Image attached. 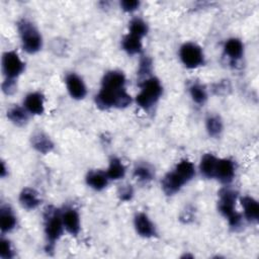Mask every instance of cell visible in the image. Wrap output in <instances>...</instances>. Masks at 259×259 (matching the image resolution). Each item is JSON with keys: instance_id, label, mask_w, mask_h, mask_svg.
Listing matches in <instances>:
<instances>
[{"instance_id": "1", "label": "cell", "mask_w": 259, "mask_h": 259, "mask_svg": "<svg viewBox=\"0 0 259 259\" xmlns=\"http://www.w3.org/2000/svg\"><path fill=\"white\" fill-rule=\"evenodd\" d=\"M96 105L101 109H107L110 107L124 108L132 102L131 95L126 93L124 88L119 90H110L101 88L99 93L95 96Z\"/></svg>"}, {"instance_id": "2", "label": "cell", "mask_w": 259, "mask_h": 259, "mask_svg": "<svg viewBox=\"0 0 259 259\" xmlns=\"http://www.w3.org/2000/svg\"><path fill=\"white\" fill-rule=\"evenodd\" d=\"M219 210L228 219L231 227L236 228L241 224L242 217L235 210V203L237 199V192L231 188H223L219 193Z\"/></svg>"}, {"instance_id": "3", "label": "cell", "mask_w": 259, "mask_h": 259, "mask_svg": "<svg viewBox=\"0 0 259 259\" xmlns=\"http://www.w3.org/2000/svg\"><path fill=\"white\" fill-rule=\"evenodd\" d=\"M63 229L62 212L52 206L47 207L45 211V233L49 245V249L47 250L51 251V249H53L56 241L62 236Z\"/></svg>"}, {"instance_id": "4", "label": "cell", "mask_w": 259, "mask_h": 259, "mask_svg": "<svg viewBox=\"0 0 259 259\" xmlns=\"http://www.w3.org/2000/svg\"><path fill=\"white\" fill-rule=\"evenodd\" d=\"M161 94L162 86L160 81L155 77L148 78L141 84V92L137 95L136 101L140 107L148 110L158 101Z\"/></svg>"}, {"instance_id": "5", "label": "cell", "mask_w": 259, "mask_h": 259, "mask_svg": "<svg viewBox=\"0 0 259 259\" xmlns=\"http://www.w3.org/2000/svg\"><path fill=\"white\" fill-rule=\"evenodd\" d=\"M18 30L21 38L22 49L26 53L34 54L41 49V36L31 22L22 19L18 22Z\"/></svg>"}, {"instance_id": "6", "label": "cell", "mask_w": 259, "mask_h": 259, "mask_svg": "<svg viewBox=\"0 0 259 259\" xmlns=\"http://www.w3.org/2000/svg\"><path fill=\"white\" fill-rule=\"evenodd\" d=\"M180 59L186 68L194 69L204 63L203 53L201 48L193 42L184 44L179 51Z\"/></svg>"}, {"instance_id": "7", "label": "cell", "mask_w": 259, "mask_h": 259, "mask_svg": "<svg viewBox=\"0 0 259 259\" xmlns=\"http://www.w3.org/2000/svg\"><path fill=\"white\" fill-rule=\"evenodd\" d=\"M24 70V63L20 60L18 55L13 52H6L2 56V71L6 78L14 79L19 76Z\"/></svg>"}, {"instance_id": "8", "label": "cell", "mask_w": 259, "mask_h": 259, "mask_svg": "<svg viewBox=\"0 0 259 259\" xmlns=\"http://www.w3.org/2000/svg\"><path fill=\"white\" fill-rule=\"evenodd\" d=\"M235 176V165L230 159H218L214 177H217L221 182L228 184Z\"/></svg>"}, {"instance_id": "9", "label": "cell", "mask_w": 259, "mask_h": 259, "mask_svg": "<svg viewBox=\"0 0 259 259\" xmlns=\"http://www.w3.org/2000/svg\"><path fill=\"white\" fill-rule=\"evenodd\" d=\"M62 220L64 229L73 235L77 236L80 232V218L78 211L73 207H68L62 212Z\"/></svg>"}, {"instance_id": "10", "label": "cell", "mask_w": 259, "mask_h": 259, "mask_svg": "<svg viewBox=\"0 0 259 259\" xmlns=\"http://www.w3.org/2000/svg\"><path fill=\"white\" fill-rule=\"evenodd\" d=\"M67 89L74 99H82L86 95V86L83 80L76 74L71 73L66 77Z\"/></svg>"}, {"instance_id": "11", "label": "cell", "mask_w": 259, "mask_h": 259, "mask_svg": "<svg viewBox=\"0 0 259 259\" xmlns=\"http://www.w3.org/2000/svg\"><path fill=\"white\" fill-rule=\"evenodd\" d=\"M135 228L137 233L145 238H150L156 235V229L154 224L150 221L148 215L144 212H139L135 217Z\"/></svg>"}, {"instance_id": "12", "label": "cell", "mask_w": 259, "mask_h": 259, "mask_svg": "<svg viewBox=\"0 0 259 259\" xmlns=\"http://www.w3.org/2000/svg\"><path fill=\"white\" fill-rule=\"evenodd\" d=\"M185 181L175 172H169L162 180V188L167 195H173L180 190Z\"/></svg>"}, {"instance_id": "13", "label": "cell", "mask_w": 259, "mask_h": 259, "mask_svg": "<svg viewBox=\"0 0 259 259\" xmlns=\"http://www.w3.org/2000/svg\"><path fill=\"white\" fill-rule=\"evenodd\" d=\"M25 109L35 115H39L44 112V95L39 92H31L26 95L24 99Z\"/></svg>"}, {"instance_id": "14", "label": "cell", "mask_w": 259, "mask_h": 259, "mask_svg": "<svg viewBox=\"0 0 259 259\" xmlns=\"http://www.w3.org/2000/svg\"><path fill=\"white\" fill-rule=\"evenodd\" d=\"M125 78L119 71H109L102 79V88L110 90H119L124 88Z\"/></svg>"}, {"instance_id": "15", "label": "cell", "mask_w": 259, "mask_h": 259, "mask_svg": "<svg viewBox=\"0 0 259 259\" xmlns=\"http://www.w3.org/2000/svg\"><path fill=\"white\" fill-rule=\"evenodd\" d=\"M31 145L41 154H48L54 149V143L50 137L42 132H37L31 136Z\"/></svg>"}, {"instance_id": "16", "label": "cell", "mask_w": 259, "mask_h": 259, "mask_svg": "<svg viewBox=\"0 0 259 259\" xmlns=\"http://www.w3.org/2000/svg\"><path fill=\"white\" fill-rule=\"evenodd\" d=\"M241 204L244 208L245 218L251 222L256 223L259 219V204L251 196H244L241 198Z\"/></svg>"}, {"instance_id": "17", "label": "cell", "mask_w": 259, "mask_h": 259, "mask_svg": "<svg viewBox=\"0 0 259 259\" xmlns=\"http://www.w3.org/2000/svg\"><path fill=\"white\" fill-rule=\"evenodd\" d=\"M108 179L107 174L101 170H92L88 172L86 176L87 184L95 190H102L105 188L108 183Z\"/></svg>"}, {"instance_id": "18", "label": "cell", "mask_w": 259, "mask_h": 259, "mask_svg": "<svg viewBox=\"0 0 259 259\" xmlns=\"http://www.w3.org/2000/svg\"><path fill=\"white\" fill-rule=\"evenodd\" d=\"M19 202L24 208L33 209L38 206V204L40 203V199L38 193L34 189L26 187L20 192Z\"/></svg>"}, {"instance_id": "19", "label": "cell", "mask_w": 259, "mask_h": 259, "mask_svg": "<svg viewBox=\"0 0 259 259\" xmlns=\"http://www.w3.org/2000/svg\"><path fill=\"white\" fill-rule=\"evenodd\" d=\"M16 226V217L11 208L7 205L1 206L0 209V228L3 233L10 232Z\"/></svg>"}, {"instance_id": "20", "label": "cell", "mask_w": 259, "mask_h": 259, "mask_svg": "<svg viewBox=\"0 0 259 259\" xmlns=\"http://www.w3.org/2000/svg\"><path fill=\"white\" fill-rule=\"evenodd\" d=\"M217 163H218V159L212 154H205L201 158L200 164H199V170L201 174L206 178L214 177Z\"/></svg>"}, {"instance_id": "21", "label": "cell", "mask_w": 259, "mask_h": 259, "mask_svg": "<svg viewBox=\"0 0 259 259\" xmlns=\"http://www.w3.org/2000/svg\"><path fill=\"white\" fill-rule=\"evenodd\" d=\"M142 38L128 33L122 39V49L130 55H136L142 52Z\"/></svg>"}, {"instance_id": "22", "label": "cell", "mask_w": 259, "mask_h": 259, "mask_svg": "<svg viewBox=\"0 0 259 259\" xmlns=\"http://www.w3.org/2000/svg\"><path fill=\"white\" fill-rule=\"evenodd\" d=\"M174 171L186 182L191 180L195 175L194 165L189 160H181L175 167Z\"/></svg>"}, {"instance_id": "23", "label": "cell", "mask_w": 259, "mask_h": 259, "mask_svg": "<svg viewBox=\"0 0 259 259\" xmlns=\"http://www.w3.org/2000/svg\"><path fill=\"white\" fill-rule=\"evenodd\" d=\"M224 50L231 59L239 60L243 55V44L238 38H230L225 42Z\"/></svg>"}, {"instance_id": "24", "label": "cell", "mask_w": 259, "mask_h": 259, "mask_svg": "<svg viewBox=\"0 0 259 259\" xmlns=\"http://www.w3.org/2000/svg\"><path fill=\"white\" fill-rule=\"evenodd\" d=\"M7 117L16 125H23L27 122L28 119V114H27V110L14 105L12 107H10L7 111Z\"/></svg>"}, {"instance_id": "25", "label": "cell", "mask_w": 259, "mask_h": 259, "mask_svg": "<svg viewBox=\"0 0 259 259\" xmlns=\"http://www.w3.org/2000/svg\"><path fill=\"white\" fill-rule=\"evenodd\" d=\"M106 174L109 179L118 180L124 176L125 168L119 159L111 158L110 162H109L108 169L106 171Z\"/></svg>"}, {"instance_id": "26", "label": "cell", "mask_w": 259, "mask_h": 259, "mask_svg": "<svg viewBox=\"0 0 259 259\" xmlns=\"http://www.w3.org/2000/svg\"><path fill=\"white\" fill-rule=\"evenodd\" d=\"M153 170L147 164H139L134 169V177L140 182H149L153 178Z\"/></svg>"}, {"instance_id": "27", "label": "cell", "mask_w": 259, "mask_h": 259, "mask_svg": "<svg viewBox=\"0 0 259 259\" xmlns=\"http://www.w3.org/2000/svg\"><path fill=\"white\" fill-rule=\"evenodd\" d=\"M190 95L193 99V101L197 104H203L207 98V94H206V90L204 88V86H202L199 83H193L190 88Z\"/></svg>"}, {"instance_id": "28", "label": "cell", "mask_w": 259, "mask_h": 259, "mask_svg": "<svg viewBox=\"0 0 259 259\" xmlns=\"http://www.w3.org/2000/svg\"><path fill=\"white\" fill-rule=\"evenodd\" d=\"M206 130L209 136L218 137L223 131L222 119L218 115H211L206 119Z\"/></svg>"}, {"instance_id": "29", "label": "cell", "mask_w": 259, "mask_h": 259, "mask_svg": "<svg viewBox=\"0 0 259 259\" xmlns=\"http://www.w3.org/2000/svg\"><path fill=\"white\" fill-rule=\"evenodd\" d=\"M148 32L147 23L141 18H134L130 22V33L137 35L139 37H143Z\"/></svg>"}, {"instance_id": "30", "label": "cell", "mask_w": 259, "mask_h": 259, "mask_svg": "<svg viewBox=\"0 0 259 259\" xmlns=\"http://www.w3.org/2000/svg\"><path fill=\"white\" fill-rule=\"evenodd\" d=\"M152 72V61L149 57H144L140 61L138 74L139 76H148Z\"/></svg>"}, {"instance_id": "31", "label": "cell", "mask_w": 259, "mask_h": 259, "mask_svg": "<svg viewBox=\"0 0 259 259\" xmlns=\"http://www.w3.org/2000/svg\"><path fill=\"white\" fill-rule=\"evenodd\" d=\"M0 256L3 259H10L14 256L13 249L11 247V244L8 240L2 239L1 240V251H0Z\"/></svg>"}, {"instance_id": "32", "label": "cell", "mask_w": 259, "mask_h": 259, "mask_svg": "<svg viewBox=\"0 0 259 259\" xmlns=\"http://www.w3.org/2000/svg\"><path fill=\"white\" fill-rule=\"evenodd\" d=\"M134 195V190L131 185H124L119 188L118 190V196L123 201H128L132 199Z\"/></svg>"}, {"instance_id": "33", "label": "cell", "mask_w": 259, "mask_h": 259, "mask_svg": "<svg viewBox=\"0 0 259 259\" xmlns=\"http://www.w3.org/2000/svg\"><path fill=\"white\" fill-rule=\"evenodd\" d=\"M2 90L7 95L13 94L16 90V83H15L14 79L6 78L5 81L2 83Z\"/></svg>"}, {"instance_id": "34", "label": "cell", "mask_w": 259, "mask_h": 259, "mask_svg": "<svg viewBox=\"0 0 259 259\" xmlns=\"http://www.w3.org/2000/svg\"><path fill=\"white\" fill-rule=\"evenodd\" d=\"M120 6L122 10L126 12H133L139 8L140 2L137 0H122L120 2Z\"/></svg>"}, {"instance_id": "35", "label": "cell", "mask_w": 259, "mask_h": 259, "mask_svg": "<svg viewBox=\"0 0 259 259\" xmlns=\"http://www.w3.org/2000/svg\"><path fill=\"white\" fill-rule=\"evenodd\" d=\"M0 175L1 177H4L6 175V167L3 162H1V170H0Z\"/></svg>"}]
</instances>
